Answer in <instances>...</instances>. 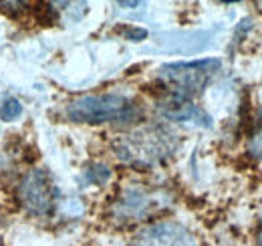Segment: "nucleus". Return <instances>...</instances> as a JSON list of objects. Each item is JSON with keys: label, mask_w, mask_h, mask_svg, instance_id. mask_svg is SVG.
Masks as SVG:
<instances>
[{"label": "nucleus", "mask_w": 262, "mask_h": 246, "mask_svg": "<svg viewBox=\"0 0 262 246\" xmlns=\"http://www.w3.org/2000/svg\"><path fill=\"white\" fill-rule=\"evenodd\" d=\"M113 150L123 163L145 170L164 163L176 154L178 135L164 125H141L119 135Z\"/></svg>", "instance_id": "obj_1"}, {"label": "nucleus", "mask_w": 262, "mask_h": 246, "mask_svg": "<svg viewBox=\"0 0 262 246\" xmlns=\"http://www.w3.org/2000/svg\"><path fill=\"white\" fill-rule=\"evenodd\" d=\"M137 115V105L121 93L83 95L67 105V117L75 123L133 121Z\"/></svg>", "instance_id": "obj_2"}, {"label": "nucleus", "mask_w": 262, "mask_h": 246, "mask_svg": "<svg viewBox=\"0 0 262 246\" xmlns=\"http://www.w3.org/2000/svg\"><path fill=\"white\" fill-rule=\"evenodd\" d=\"M218 59H198L186 63H169L160 67L158 77L173 97L190 99L202 91L208 81L218 73Z\"/></svg>", "instance_id": "obj_3"}, {"label": "nucleus", "mask_w": 262, "mask_h": 246, "mask_svg": "<svg viewBox=\"0 0 262 246\" xmlns=\"http://www.w3.org/2000/svg\"><path fill=\"white\" fill-rule=\"evenodd\" d=\"M57 196H59V190L53 182L51 174L40 168L29 170L20 178L18 188H16V198L20 206L25 208V212L36 218L49 216L55 210Z\"/></svg>", "instance_id": "obj_4"}, {"label": "nucleus", "mask_w": 262, "mask_h": 246, "mask_svg": "<svg viewBox=\"0 0 262 246\" xmlns=\"http://www.w3.org/2000/svg\"><path fill=\"white\" fill-rule=\"evenodd\" d=\"M167 204V198L162 190L145 188V186H129L125 188L111 206V216L119 222H135L156 214Z\"/></svg>", "instance_id": "obj_5"}, {"label": "nucleus", "mask_w": 262, "mask_h": 246, "mask_svg": "<svg viewBox=\"0 0 262 246\" xmlns=\"http://www.w3.org/2000/svg\"><path fill=\"white\" fill-rule=\"evenodd\" d=\"M131 246H198V242L184 224L173 220H160L141 228Z\"/></svg>", "instance_id": "obj_6"}, {"label": "nucleus", "mask_w": 262, "mask_h": 246, "mask_svg": "<svg viewBox=\"0 0 262 246\" xmlns=\"http://www.w3.org/2000/svg\"><path fill=\"white\" fill-rule=\"evenodd\" d=\"M158 111L162 113V117L169 121L178 123H190L198 127H210V115L198 107L196 103H192L190 99H182V97H173L169 95L158 105Z\"/></svg>", "instance_id": "obj_7"}, {"label": "nucleus", "mask_w": 262, "mask_h": 246, "mask_svg": "<svg viewBox=\"0 0 262 246\" xmlns=\"http://www.w3.org/2000/svg\"><path fill=\"white\" fill-rule=\"evenodd\" d=\"M23 115V105L14 97H6L4 103L0 105V119L2 121H14Z\"/></svg>", "instance_id": "obj_8"}, {"label": "nucleus", "mask_w": 262, "mask_h": 246, "mask_svg": "<svg viewBox=\"0 0 262 246\" xmlns=\"http://www.w3.org/2000/svg\"><path fill=\"white\" fill-rule=\"evenodd\" d=\"M109 176H111V172L103 163H95V166L85 170V178H87L89 184H105L109 180Z\"/></svg>", "instance_id": "obj_9"}, {"label": "nucleus", "mask_w": 262, "mask_h": 246, "mask_svg": "<svg viewBox=\"0 0 262 246\" xmlns=\"http://www.w3.org/2000/svg\"><path fill=\"white\" fill-rule=\"evenodd\" d=\"M248 150L252 155H262V119L256 127V131L252 133L250 137V144H248Z\"/></svg>", "instance_id": "obj_10"}, {"label": "nucleus", "mask_w": 262, "mask_h": 246, "mask_svg": "<svg viewBox=\"0 0 262 246\" xmlns=\"http://www.w3.org/2000/svg\"><path fill=\"white\" fill-rule=\"evenodd\" d=\"M125 36H127L129 40H141V38L147 36V32L143 31V29H135V27H131V29L125 31Z\"/></svg>", "instance_id": "obj_11"}, {"label": "nucleus", "mask_w": 262, "mask_h": 246, "mask_svg": "<svg viewBox=\"0 0 262 246\" xmlns=\"http://www.w3.org/2000/svg\"><path fill=\"white\" fill-rule=\"evenodd\" d=\"M256 244L262 246V218H260V224H258V232H256Z\"/></svg>", "instance_id": "obj_12"}]
</instances>
